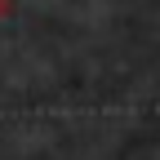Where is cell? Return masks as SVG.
Listing matches in <instances>:
<instances>
[{"label":"cell","mask_w":160,"mask_h":160,"mask_svg":"<svg viewBox=\"0 0 160 160\" xmlns=\"http://www.w3.org/2000/svg\"><path fill=\"white\" fill-rule=\"evenodd\" d=\"M5 13H9V0H0V18H5Z\"/></svg>","instance_id":"obj_1"}]
</instances>
